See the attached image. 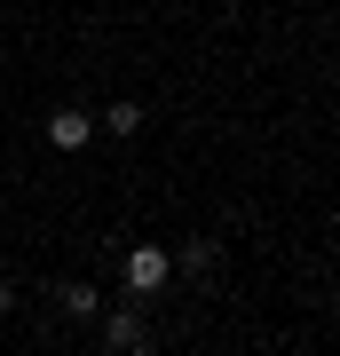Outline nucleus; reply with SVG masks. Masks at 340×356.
<instances>
[{"mask_svg": "<svg viewBox=\"0 0 340 356\" xmlns=\"http://www.w3.org/2000/svg\"><path fill=\"white\" fill-rule=\"evenodd\" d=\"M166 277H175V254L166 245H127V285L135 293H159Z\"/></svg>", "mask_w": 340, "mask_h": 356, "instance_id": "obj_1", "label": "nucleus"}, {"mask_svg": "<svg viewBox=\"0 0 340 356\" xmlns=\"http://www.w3.org/2000/svg\"><path fill=\"white\" fill-rule=\"evenodd\" d=\"M103 332H111L119 356H151V317H143V309H111V325H103Z\"/></svg>", "mask_w": 340, "mask_h": 356, "instance_id": "obj_2", "label": "nucleus"}, {"mask_svg": "<svg viewBox=\"0 0 340 356\" xmlns=\"http://www.w3.org/2000/svg\"><path fill=\"white\" fill-rule=\"evenodd\" d=\"M88 135H95V119H88V111H56V119H48V143H56V151H79Z\"/></svg>", "mask_w": 340, "mask_h": 356, "instance_id": "obj_3", "label": "nucleus"}, {"mask_svg": "<svg viewBox=\"0 0 340 356\" xmlns=\"http://www.w3.org/2000/svg\"><path fill=\"white\" fill-rule=\"evenodd\" d=\"M56 301H63V317H95V309H103V301H95V285H79V277H72V285H56Z\"/></svg>", "mask_w": 340, "mask_h": 356, "instance_id": "obj_4", "label": "nucleus"}, {"mask_svg": "<svg viewBox=\"0 0 340 356\" xmlns=\"http://www.w3.org/2000/svg\"><path fill=\"white\" fill-rule=\"evenodd\" d=\"M103 127H111V135H135V127H143V103H111V111H103Z\"/></svg>", "mask_w": 340, "mask_h": 356, "instance_id": "obj_5", "label": "nucleus"}, {"mask_svg": "<svg viewBox=\"0 0 340 356\" xmlns=\"http://www.w3.org/2000/svg\"><path fill=\"white\" fill-rule=\"evenodd\" d=\"M175 261L190 269V277H206V269H214V245H206V238H190V245H182V254H175Z\"/></svg>", "mask_w": 340, "mask_h": 356, "instance_id": "obj_6", "label": "nucleus"}, {"mask_svg": "<svg viewBox=\"0 0 340 356\" xmlns=\"http://www.w3.org/2000/svg\"><path fill=\"white\" fill-rule=\"evenodd\" d=\"M8 309H16V293H8V285H0V317H8Z\"/></svg>", "mask_w": 340, "mask_h": 356, "instance_id": "obj_7", "label": "nucleus"}]
</instances>
